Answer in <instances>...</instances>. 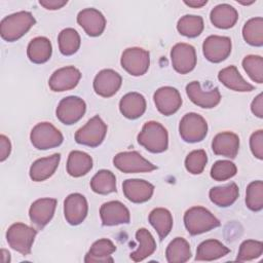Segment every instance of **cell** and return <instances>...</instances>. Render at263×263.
I'll return each instance as SVG.
<instances>
[{
  "mask_svg": "<svg viewBox=\"0 0 263 263\" xmlns=\"http://www.w3.org/2000/svg\"><path fill=\"white\" fill-rule=\"evenodd\" d=\"M36 23L29 11H18L5 16L0 23L1 37L8 42H13L23 37Z\"/></svg>",
  "mask_w": 263,
  "mask_h": 263,
  "instance_id": "6da1fadb",
  "label": "cell"
},
{
  "mask_svg": "<svg viewBox=\"0 0 263 263\" xmlns=\"http://www.w3.org/2000/svg\"><path fill=\"white\" fill-rule=\"evenodd\" d=\"M138 143L152 153H161L168 146L167 130L159 122L148 121L138 135Z\"/></svg>",
  "mask_w": 263,
  "mask_h": 263,
  "instance_id": "7a4b0ae2",
  "label": "cell"
},
{
  "mask_svg": "<svg viewBox=\"0 0 263 263\" xmlns=\"http://www.w3.org/2000/svg\"><path fill=\"white\" fill-rule=\"evenodd\" d=\"M184 224L191 235H197L220 226V221L205 208H190L184 215Z\"/></svg>",
  "mask_w": 263,
  "mask_h": 263,
  "instance_id": "3957f363",
  "label": "cell"
},
{
  "mask_svg": "<svg viewBox=\"0 0 263 263\" xmlns=\"http://www.w3.org/2000/svg\"><path fill=\"white\" fill-rule=\"evenodd\" d=\"M36 234L37 231L33 227L24 223H14L8 228L6 232V239L13 250L26 256L31 253Z\"/></svg>",
  "mask_w": 263,
  "mask_h": 263,
  "instance_id": "277c9868",
  "label": "cell"
},
{
  "mask_svg": "<svg viewBox=\"0 0 263 263\" xmlns=\"http://www.w3.org/2000/svg\"><path fill=\"white\" fill-rule=\"evenodd\" d=\"M179 133L181 138L187 143L200 142L208 134V123L199 114L187 113L180 121Z\"/></svg>",
  "mask_w": 263,
  "mask_h": 263,
  "instance_id": "5b68a950",
  "label": "cell"
},
{
  "mask_svg": "<svg viewBox=\"0 0 263 263\" xmlns=\"http://www.w3.org/2000/svg\"><path fill=\"white\" fill-rule=\"evenodd\" d=\"M31 143L39 150H47L60 146L63 143L62 133L49 122L36 124L30 135Z\"/></svg>",
  "mask_w": 263,
  "mask_h": 263,
  "instance_id": "8992f818",
  "label": "cell"
},
{
  "mask_svg": "<svg viewBox=\"0 0 263 263\" xmlns=\"http://www.w3.org/2000/svg\"><path fill=\"white\" fill-rule=\"evenodd\" d=\"M106 134L107 125L101 117L97 115L90 118L85 125L75 133V141L84 146L98 147L104 141Z\"/></svg>",
  "mask_w": 263,
  "mask_h": 263,
  "instance_id": "52a82bcc",
  "label": "cell"
},
{
  "mask_svg": "<svg viewBox=\"0 0 263 263\" xmlns=\"http://www.w3.org/2000/svg\"><path fill=\"white\" fill-rule=\"evenodd\" d=\"M113 163L115 167L126 174L146 173L157 168L137 151H126L116 154L113 158Z\"/></svg>",
  "mask_w": 263,
  "mask_h": 263,
  "instance_id": "ba28073f",
  "label": "cell"
},
{
  "mask_svg": "<svg viewBox=\"0 0 263 263\" xmlns=\"http://www.w3.org/2000/svg\"><path fill=\"white\" fill-rule=\"evenodd\" d=\"M120 63L122 68L133 76L144 75L149 68V52L140 47H130L122 52Z\"/></svg>",
  "mask_w": 263,
  "mask_h": 263,
  "instance_id": "9c48e42d",
  "label": "cell"
},
{
  "mask_svg": "<svg viewBox=\"0 0 263 263\" xmlns=\"http://www.w3.org/2000/svg\"><path fill=\"white\" fill-rule=\"evenodd\" d=\"M86 110L85 102L74 96L64 98L57 107V117L58 119L67 125H71L79 121L84 115Z\"/></svg>",
  "mask_w": 263,
  "mask_h": 263,
  "instance_id": "30bf717a",
  "label": "cell"
},
{
  "mask_svg": "<svg viewBox=\"0 0 263 263\" xmlns=\"http://www.w3.org/2000/svg\"><path fill=\"white\" fill-rule=\"evenodd\" d=\"M171 60L174 69L180 74L191 72L196 66V52L192 45L177 43L171 50Z\"/></svg>",
  "mask_w": 263,
  "mask_h": 263,
  "instance_id": "8fae6325",
  "label": "cell"
},
{
  "mask_svg": "<svg viewBox=\"0 0 263 263\" xmlns=\"http://www.w3.org/2000/svg\"><path fill=\"white\" fill-rule=\"evenodd\" d=\"M202 51L208 61L220 63L229 57L231 52V40L226 36H209L203 41Z\"/></svg>",
  "mask_w": 263,
  "mask_h": 263,
  "instance_id": "7c38bea8",
  "label": "cell"
},
{
  "mask_svg": "<svg viewBox=\"0 0 263 263\" xmlns=\"http://www.w3.org/2000/svg\"><path fill=\"white\" fill-rule=\"evenodd\" d=\"M153 99L157 110L165 116L176 113L182 105L180 92L172 86H163L158 88L155 91Z\"/></svg>",
  "mask_w": 263,
  "mask_h": 263,
  "instance_id": "4fadbf2b",
  "label": "cell"
},
{
  "mask_svg": "<svg viewBox=\"0 0 263 263\" xmlns=\"http://www.w3.org/2000/svg\"><path fill=\"white\" fill-rule=\"evenodd\" d=\"M122 83L121 76L112 69L100 71L93 79V89L101 97L109 98L114 96Z\"/></svg>",
  "mask_w": 263,
  "mask_h": 263,
  "instance_id": "5bb4252c",
  "label": "cell"
},
{
  "mask_svg": "<svg viewBox=\"0 0 263 263\" xmlns=\"http://www.w3.org/2000/svg\"><path fill=\"white\" fill-rule=\"evenodd\" d=\"M88 205L85 197L80 193L68 195L64 201V215L66 221L71 225L83 222L87 215Z\"/></svg>",
  "mask_w": 263,
  "mask_h": 263,
  "instance_id": "9a60e30c",
  "label": "cell"
},
{
  "mask_svg": "<svg viewBox=\"0 0 263 263\" xmlns=\"http://www.w3.org/2000/svg\"><path fill=\"white\" fill-rule=\"evenodd\" d=\"M80 78V71L73 66H68L54 71L48 80V85L53 91H66L74 88Z\"/></svg>",
  "mask_w": 263,
  "mask_h": 263,
  "instance_id": "2e32d148",
  "label": "cell"
},
{
  "mask_svg": "<svg viewBox=\"0 0 263 263\" xmlns=\"http://www.w3.org/2000/svg\"><path fill=\"white\" fill-rule=\"evenodd\" d=\"M100 216L102 223L105 226L127 224L130 220L128 209L122 202L117 200L105 202L100 209Z\"/></svg>",
  "mask_w": 263,
  "mask_h": 263,
  "instance_id": "e0dca14e",
  "label": "cell"
},
{
  "mask_svg": "<svg viewBox=\"0 0 263 263\" xmlns=\"http://www.w3.org/2000/svg\"><path fill=\"white\" fill-rule=\"evenodd\" d=\"M186 93L192 103L205 109L216 107L221 101V95L217 87L204 91L201 89L198 81H192L187 84Z\"/></svg>",
  "mask_w": 263,
  "mask_h": 263,
  "instance_id": "ac0fdd59",
  "label": "cell"
},
{
  "mask_svg": "<svg viewBox=\"0 0 263 263\" xmlns=\"http://www.w3.org/2000/svg\"><path fill=\"white\" fill-rule=\"evenodd\" d=\"M57 200L54 198H40L35 200L29 210L31 222L38 228H43L52 219Z\"/></svg>",
  "mask_w": 263,
  "mask_h": 263,
  "instance_id": "d6986e66",
  "label": "cell"
},
{
  "mask_svg": "<svg viewBox=\"0 0 263 263\" xmlns=\"http://www.w3.org/2000/svg\"><path fill=\"white\" fill-rule=\"evenodd\" d=\"M122 191L129 201L142 203L151 198L154 186L145 180L127 179L122 184Z\"/></svg>",
  "mask_w": 263,
  "mask_h": 263,
  "instance_id": "ffe728a7",
  "label": "cell"
},
{
  "mask_svg": "<svg viewBox=\"0 0 263 263\" xmlns=\"http://www.w3.org/2000/svg\"><path fill=\"white\" fill-rule=\"evenodd\" d=\"M77 23L91 37L100 36L106 27L105 16L96 8H85L77 15Z\"/></svg>",
  "mask_w": 263,
  "mask_h": 263,
  "instance_id": "44dd1931",
  "label": "cell"
},
{
  "mask_svg": "<svg viewBox=\"0 0 263 263\" xmlns=\"http://www.w3.org/2000/svg\"><path fill=\"white\" fill-rule=\"evenodd\" d=\"M212 149L216 155L234 158L239 149V138L231 132H223L215 136Z\"/></svg>",
  "mask_w": 263,
  "mask_h": 263,
  "instance_id": "7402d4cb",
  "label": "cell"
},
{
  "mask_svg": "<svg viewBox=\"0 0 263 263\" xmlns=\"http://www.w3.org/2000/svg\"><path fill=\"white\" fill-rule=\"evenodd\" d=\"M61 155L59 153L39 158L30 167V178L35 182H42L53 175L58 168Z\"/></svg>",
  "mask_w": 263,
  "mask_h": 263,
  "instance_id": "603a6c76",
  "label": "cell"
},
{
  "mask_svg": "<svg viewBox=\"0 0 263 263\" xmlns=\"http://www.w3.org/2000/svg\"><path fill=\"white\" fill-rule=\"evenodd\" d=\"M121 114L128 119H137L146 111V100L139 92H128L119 102Z\"/></svg>",
  "mask_w": 263,
  "mask_h": 263,
  "instance_id": "cb8c5ba5",
  "label": "cell"
},
{
  "mask_svg": "<svg viewBox=\"0 0 263 263\" xmlns=\"http://www.w3.org/2000/svg\"><path fill=\"white\" fill-rule=\"evenodd\" d=\"M116 251L115 245L107 238H101L95 241L88 253L84 258V262L86 263H107L113 262V258L111 254Z\"/></svg>",
  "mask_w": 263,
  "mask_h": 263,
  "instance_id": "d4e9b609",
  "label": "cell"
},
{
  "mask_svg": "<svg viewBox=\"0 0 263 263\" xmlns=\"http://www.w3.org/2000/svg\"><path fill=\"white\" fill-rule=\"evenodd\" d=\"M210 18L212 24L219 29L232 28L238 18L236 9L229 4H219L211 11Z\"/></svg>",
  "mask_w": 263,
  "mask_h": 263,
  "instance_id": "484cf974",
  "label": "cell"
},
{
  "mask_svg": "<svg viewBox=\"0 0 263 263\" xmlns=\"http://www.w3.org/2000/svg\"><path fill=\"white\" fill-rule=\"evenodd\" d=\"M218 79L226 87L235 91H251L254 89V86L242 78L235 66L222 69L218 74Z\"/></svg>",
  "mask_w": 263,
  "mask_h": 263,
  "instance_id": "4316f807",
  "label": "cell"
},
{
  "mask_svg": "<svg viewBox=\"0 0 263 263\" xmlns=\"http://www.w3.org/2000/svg\"><path fill=\"white\" fill-rule=\"evenodd\" d=\"M92 167L91 157L82 151H71L67 160V173L75 178L86 175Z\"/></svg>",
  "mask_w": 263,
  "mask_h": 263,
  "instance_id": "83f0119b",
  "label": "cell"
},
{
  "mask_svg": "<svg viewBox=\"0 0 263 263\" xmlns=\"http://www.w3.org/2000/svg\"><path fill=\"white\" fill-rule=\"evenodd\" d=\"M230 250L217 239L202 241L196 251V261H213L226 256Z\"/></svg>",
  "mask_w": 263,
  "mask_h": 263,
  "instance_id": "f1b7e54d",
  "label": "cell"
},
{
  "mask_svg": "<svg viewBox=\"0 0 263 263\" xmlns=\"http://www.w3.org/2000/svg\"><path fill=\"white\" fill-rule=\"evenodd\" d=\"M136 239L139 241V247L135 252L130 253V259L135 262H140L154 253L156 242L152 234L145 228L137 230Z\"/></svg>",
  "mask_w": 263,
  "mask_h": 263,
  "instance_id": "f546056e",
  "label": "cell"
},
{
  "mask_svg": "<svg viewBox=\"0 0 263 263\" xmlns=\"http://www.w3.org/2000/svg\"><path fill=\"white\" fill-rule=\"evenodd\" d=\"M51 43L46 37H36L32 39L27 48L29 60L34 64H43L51 55Z\"/></svg>",
  "mask_w": 263,
  "mask_h": 263,
  "instance_id": "4dcf8cb0",
  "label": "cell"
},
{
  "mask_svg": "<svg viewBox=\"0 0 263 263\" xmlns=\"http://www.w3.org/2000/svg\"><path fill=\"white\" fill-rule=\"evenodd\" d=\"M239 194L238 187L235 183H230L224 186L213 187L210 192V199L218 206L226 208L234 203Z\"/></svg>",
  "mask_w": 263,
  "mask_h": 263,
  "instance_id": "1f68e13d",
  "label": "cell"
},
{
  "mask_svg": "<svg viewBox=\"0 0 263 263\" xmlns=\"http://www.w3.org/2000/svg\"><path fill=\"white\" fill-rule=\"evenodd\" d=\"M149 222L157 231L160 239H163L171 232L173 227L172 214L168 210L163 208L152 210L149 214Z\"/></svg>",
  "mask_w": 263,
  "mask_h": 263,
  "instance_id": "d6a6232c",
  "label": "cell"
},
{
  "mask_svg": "<svg viewBox=\"0 0 263 263\" xmlns=\"http://www.w3.org/2000/svg\"><path fill=\"white\" fill-rule=\"evenodd\" d=\"M165 257L170 263H184L191 257L190 245L183 237L174 238L167 246Z\"/></svg>",
  "mask_w": 263,
  "mask_h": 263,
  "instance_id": "836d02e7",
  "label": "cell"
},
{
  "mask_svg": "<svg viewBox=\"0 0 263 263\" xmlns=\"http://www.w3.org/2000/svg\"><path fill=\"white\" fill-rule=\"evenodd\" d=\"M90 188L98 194H109L116 191L115 175L107 170L99 171L90 181Z\"/></svg>",
  "mask_w": 263,
  "mask_h": 263,
  "instance_id": "e575fe53",
  "label": "cell"
},
{
  "mask_svg": "<svg viewBox=\"0 0 263 263\" xmlns=\"http://www.w3.org/2000/svg\"><path fill=\"white\" fill-rule=\"evenodd\" d=\"M242 37L252 46L263 45V18L253 17L249 20L242 28Z\"/></svg>",
  "mask_w": 263,
  "mask_h": 263,
  "instance_id": "d590c367",
  "label": "cell"
},
{
  "mask_svg": "<svg viewBox=\"0 0 263 263\" xmlns=\"http://www.w3.org/2000/svg\"><path fill=\"white\" fill-rule=\"evenodd\" d=\"M58 41L60 51L64 55L74 54L80 46V36L77 31L72 28L62 30L59 34Z\"/></svg>",
  "mask_w": 263,
  "mask_h": 263,
  "instance_id": "8d00e7d4",
  "label": "cell"
},
{
  "mask_svg": "<svg viewBox=\"0 0 263 263\" xmlns=\"http://www.w3.org/2000/svg\"><path fill=\"white\" fill-rule=\"evenodd\" d=\"M177 29L183 36L189 38L197 37L203 30V20L199 15L186 14L178 21Z\"/></svg>",
  "mask_w": 263,
  "mask_h": 263,
  "instance_id": "74e56055",
  "label": "cell"
},
{
  "mask_svg": "<svg viewBox=\"0 0 263 263\" xmlns=\"http://www.w3.org/2000/svg\"><path fill=\"white\" fill-rule=\"evenodd\" d=\"M246 204L254 212L263 209V182L258 180L250 183L246 192Z\"/></svg>",
  "mask_w": 263,
  "mask_h": 263,
  "instance_id": "f35d334b",
  "label": "cell"
},
{
  "mask_svg": "<svg viewBox=\"0 0 263 263\" xmlns=\"http://www.w3.org/2000/svg\"><path fill=\"white\" fill-rule=\"evenodd\" d=\"M242 68L249 77L261 84L263 82V59L260 55H247L242 60Z\"/></svg>",
  "mask_w": 263,
  "mask_h": 263,
  "instance_id": "ab89813d",
  "label": "cell"
},
{
  "mask_svg": "<svg viewBox=\"0 0 263 263\" xmlns=\"http://www.w3.org/2000/svg\"><path fill=\"white\" fill-rule=\"evenodd\" d=\"M263 252V243L259 240L248 239L245 240L240 247L236 257L237 261H250L254 260L262 255Z\"/></svg>",
  "mask_w": 263,
  "mask_h": 263,
  "instance_id": "60d3db41",
  "label": "cell"
},
{
  "mask_svg": "<svg viewBox=\"0 0 263 263\" xmlns=\"http://www.w3.org/2000/svg\"><path fill=\"white\" fill-rule=\"evenodd\" d=\"M208 162V156L204 150H194L190 152L185 159L186 170L193 174L199 175L203 172L205 164Z\"/></svg>",
  "mask_w": 263,
  "mask_h": 263,
  "instance_id": "b9f144b4",
  "label": "cell"
},
{
  "mask_svg": "<svg viewBox=\"0 0 263 263\" xmlns=\"http://www.w3.org/2000/svg\"><path fill=\"white\" fill-rule=\"evenodd\" d=\"M237 168L229 160H218L211 168V177L216 181H226L235 176Z\"/></svg>",
  "mask_w": 263,
  "mask_h": 263,
  "instance_id": "7bdbcfd3",
  "label": "cell"
},
{
  "mask_svg": "<svg viewBox=\"0 0 263 263\" xmlns=\"http://www.w3.org/2000/svg\"><path fill=\"white\" fill-rule=\"evenodd\" d=\"M250 147L253 155L258 159H263V130L259 129L252 134L250 138Z\"/></svg>",
  "mask_w": 263,
  "mask_h": 263,
  "instance_id": "ee69618b",
  "label": "cell"
},
{
  "mask_svg": "<svg viewBox=\"0 0 263 263\" xmlns=\"http://www.w3.org/2000/svg\"><path fill=\"white\" fill-rule=\"evenodd\" d=\"M11 151V144L9 139L1 135L0 136V161H4L10 154Z\"/></svg>",
  "mask_w": 263,
  "mask_h": 263,
  "instance_id": "f6af8a7d",
  "label": "cell"
},
{
  "mask_svg": "<svg viewBox=\"0 0 263 263\" xmlns=\"http://www.w3.org/2000/svg\"><path fill=\"white\" fill-rule=\"evenodd\" d=\"M251 110L253 114L259 118L263 117V96L259 93L251 104Z\"/></svg>",
  "mask_w": 263,
  "mask_h": 263,
  "instance_id": "bcb514c9",
  "label": "cell"
},
{
  "mask_svg": "<svg viewBox=\"0 0 263 263\" xmlns=\"http://www.w3.org/2000/svg\"><path fill=\"white\" fill-rule=\"evenodd\" d=\"M39 4L48 10H57L67 4V1L61 0H40Z\"/></svg>",
  "mask_w": 263,
  "mask_h": 263,
  "instance_id": "7dc6e473",
  "label": "cell"
},
{
  "mask_svg": "<svg viewBox=\"0 0 263 263\" xmlns=\"http://www.w3.org/2000/svg\"><path fill=\"white\" fill-rule=\"evenodd\" d=\"M184 3L193 8H200L203 5H205L208 3V1L206 0H191V1H184Z\"/></svg>",
  "mask_w": 263,
  "mask_h": 263,
  "instance_id": "c3c4849f",
  "label": "cell"
},
{
  "mask_svg": "<svg viewBox=\"0 0 263 263\" xmlns=\"http://www.w3.org/2000/svg\"><path fill=\"white\" fill-rule=\"evenodd\" d=\"M1 255H2V262L3 263H8L10 261V254L6 250L2 249L1 250Z\"/></svg>",
  "mask_w": 263,
  "mask_h": 263,
  "instance_id": "681fc988",
  "label": "cell"
}]
</instances>
